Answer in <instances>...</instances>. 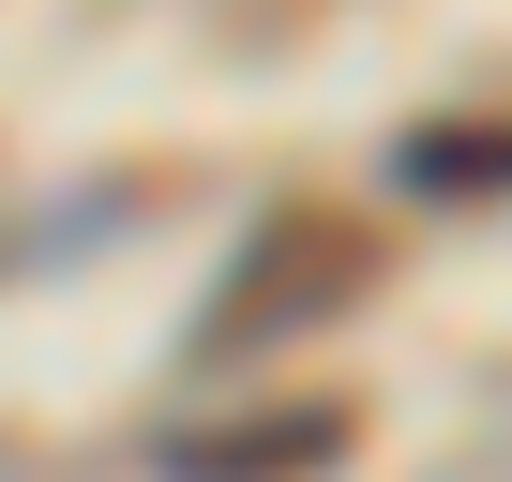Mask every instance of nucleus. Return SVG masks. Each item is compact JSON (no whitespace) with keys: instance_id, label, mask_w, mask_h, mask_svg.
<instances>
[{"instance_id":"obj_1","label":"nucleus","mask_w":512,"mask_h":482,"mask_svg":"<svg viewBox=\"0 0 512 482\" xmlns=\"http://www.w3.org/2000/svg\"><path fill=\"white\" fill-rule=\"evenodd\" d=\"M377 257H362V226H317L302 241V257H287V241H256V257H241V287L211 302V347H241L256 317H317V302H347Z\"/></svg>"},{"instance_id":"obj_2","label":"nucleus","mask_w":512,"mask_h":482,"mask_svg":"<svg viewBox=\"0 0 512 482\" xmlns=\"http://www.w3.org/2000/svg\"><path fill=\"white\" fill-rule=\"evenodd\" d=\"M362 422L347 407H287V422H226V437H196L181 452V482H302L317 452H347Z\"/></svg>"},{"instance_id":"obj_3","label":"nucleus","mask_w":512,"mask_h":482,"mask_svg":"<svg viewBox=\"0 0 512 482\" xmlns=\"http://www.w3.org/2000/svg\"><path fill=\"white\" fill-rule=\"evenodd\" d=\"M422 181H512V136H437Z\"/></svg>"}]
</instances>
